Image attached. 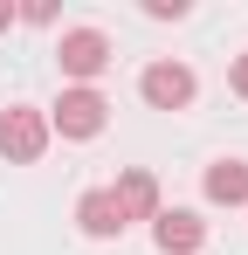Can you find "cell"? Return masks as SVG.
Here are the masks:
<instances>
[{
  "mask_svg": "<svg viewBox=\"0 0 248 255\" xmlns=\"http://www.w3.org/2000/svg\"><path fill=\"white\" fill-rule=\"evenodd\" d=\"M207 200H214V207H242L248 200V166L242 159H214V166H207Z\"/></svg>",
  "mask_w": 248,
  "mask_h": 255,
  "instance_id": "8",
  "label": "cell"
},
{
  "mask_svg": "<svg viewBox=\"0 0 248 255\" xmlns=\"http://www.w3.org/2000/svg\"><path fill=\"white\" fill-rule=\"evenodd\" d=\"M145 14H152V21H179V14H186V0H145Z\"/></svg>",
  "mask_w": 248,
  "mask_h": 255,
  "instance_id": "9",
  "label": "cell"
},
{
  "mask_svg": "<svg viewBox=\"0 0 248 255\" xmlns=\"http://www.w3.org/2000/svg\"><path fill=\"white\" fill-rule=\"evenodd\" d=\"M76 228H83V235H97V242H111V235H124L131 221H124V207L111 200V186H97V193H83V200H76Z\"/></svg>",
  "mask_w": 248,
  "mask_h": 255,
  "instance_id": "7",
  "label": "cell"
},
{
  "mask_svg": "<svg viewBox=\"0 0 248 255\" xmlns=\"http://www.w3.org/2000/svg\"><path fill=\"white\" fill-rule=\"evenodd\" d=\"M235 97H248V55H235Z\"/></svg>",
  "mask_w": 248,
  "mask_h": 255,
  "instance_id": "10",
  "label": "cell"
},
{
  "mask_svg": "<svg viewBox=\"0 0 248 255\" xmlns=\"http://www.w3.org/2000/svg\"><path fill=\"white\" fill-rule=\"evenodd\" d=\"M41 145H48V118H41V111H28V104L0 111V152H7L14 166H35Z\"/></svg>",
  "mask_w": 248,
  "mask_h": 255,
  "instance_id": "1",
  "label": "cell"
},
{
  "mask_svg": "<svg viewBox=\"0 0 248 255\" xmlns=\"http://www.w3.org/2000/svg\"><path fill=\"white\" fill-rule=\"evenodd\" d=\"M14 21H21V14H14V7H7V0H0V35H7V28H14Z\"/></svg>",
  "mask_w": 248,
  "mask_h": 255,
  "instance_id": "11",
  "label": "cell"
},
{
  "mask_svg": "<svg viewBox=\"0 0 248 255\" xmlns=\"http://www.w3.org/2000/svg\"><path fill=\"white\" fill-rule=\"evenodd\" d=\"M111 200L124 207V221H152V214H159V179H152L145 166H131V172H118Z\"/></svg>",
  "mask_w": 248,
  "mask_h": 255,
  "instance_id": "6",
  "label": "cell"
},
{
  "mask_svg": "<svg viewBox=\"0 0 248 255\" xmlns=\"http://www.w3.org/2000/svg\"><path fill=\"white\" fill-rule=\"evenodd\" d=\"M152 235H159L165 255H193V249L207 242V221L186 214V207H159V214H152Z\"/></svg>",
  "mask_w": 248,
  "mask_h": 255,
  "instance_id": "5",
  "label": "cell"
},
{
  "mask_svg": "<svg viewBox=\"0 0 248 255\" xmlns=\"http://www.w3.org/2000/svg\"><path fill=\"white\" fill-rule=\"evenodd\" d=\"M104 118H111V104H104L97 90H62L55 111H48V131H62V138H97Z\"/></svg>",
  "mask_w": 248,
  "mask_h": 255,
  "instance_id": "2",
  "label": "cell"
},
{
  "mask_svg": "<svg viewBox=\"0 0 248 255\" xmlns=\"http://www.w3.org/2000/svg\"><path fill=\"white\" fill-rule=\"evenodd\" d=\"M55 62H62V76H76V90H90V76H104V62H111V42L97 28H69L55 42Z\"/></svg>",
  "mask_w": 248,
  "mask_h": 255,
  "instance_id": "3",
  "label": "cell"
},
{
  "mask_svg": "<svg viewBox=\"0 0 248 255\" xmlns=\"http://www.w3.org/2000/svg\"><path fill=\"white\" fill-rule=\"evenodd\" d=\"M138 97H145L152 111H186V104H193V69H186V62H152V69L138 76Z\"/></svg>",
  "mask_w": 248,
  "mask_h": 255,
  "instance_id": "4",
  "label": "cell"
}]
</instances>
